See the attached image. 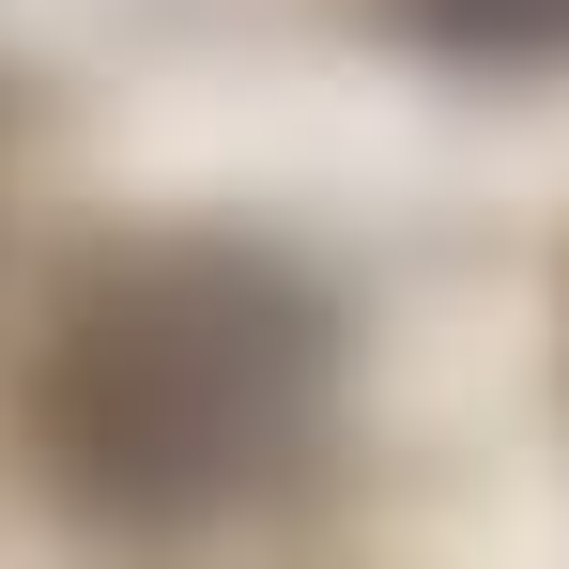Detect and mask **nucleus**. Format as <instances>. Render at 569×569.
<instances>
[{
	"instance_id": "2",
	"label": "nucleus",
	"mask_w": 569,
	"mask_h": 569,
	"mask_svg": "<svg viewBox=\"0 0 569 569\" xmlns=\"http://www.w3.org/2000/svg\"><path fill=\"white\" fill-rule=\"evenodd\" d=\"M416 47L447 62H492V78H555L569 62V0H385Z\"/></svg>"
},
{
	"instance_id": "1",
	"label": "nucleus",
	"mask_w": 569,
	"mask_h": 569,
	"mask_svg": "<svg viewBox=\"0 0 569 569\" xmlns=\"http://www.w3.org/2000/svg\"><path fill=\"white\" fill-rule=\"evenodd\" d=\"M323 385H339V323L278 247L139 231L62 278L16 416H31V462L62 508H93L123 539H186L308 462Z\"/></svg>"
}]
</instances>
